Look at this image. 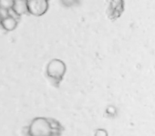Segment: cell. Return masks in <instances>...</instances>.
<instances>
[{
	"instance_id": "8",
	"label": "cell",
	"mask_w": 155,
	"mask_h": 136,
	"mask_svg": "<svg viewBox=\"0 0 155 136\" xmlns=\"http://www.w3.org/2000/svg\"><path fill=\"white\" fill-rule=\"evenodd\" d=\"M61 3L64 5V6H67V7H71L73 6L74 4L77 3L78 0H60Z\"/></svg>"
},
{
	"instance_id": "9",
	"label": "cell",
	"mask_w": 155,
	"mask_h": 136,
	"mask_svg": "<svg viewBox=\"0 0 155 136\" xmlns=\"http://www.w3.org/2000/svg\"><path fill=\"white\" fill-rule=\"evenodd\" d=\"M8 16H9V10L4 9V8H0V17H1V19L7 18Z\"/></svg>"
},
{
	"instance_id": "2",
	"label": "cell",
	"mask_w": 155,
	"mask_h": 136,
	"mask_svg": "<svg viewBox=\"0 0 155 136\" xmlns=\"http://www.w3.org/2000/svg\"><path fill=\"white\" fill-rule=\"evenodd\" d=\"M66 72L65 63L58 58L52 59L48 62L47 66V74L48 76L55 81H59L62 79Z\"/></svg>"
},
{
	"instance_id": "4",
	"label": "cell",
	"mask_w": 155,
	"mask_h": 136,
	"mask_svg": "<svg viewBox=\"0 0 155 136\" xmlns=\"http://www.w3.org/2000/svg\"><path fill=\"white\" fill-rule=\"evenodd\" d=\"M12 11L18 17L24 16L28 13V0H15Z\"/></svg>"
},
{
	"instance_id": "5",
	"label": "cell",
	"mask_w": 155,
	"mask_h": 136,
	"mask_svg": "<svg viewBox=\"0 0 155 136\" xmlns=\"http://www.w3.org/2000/svg\"><path fill=\"white\" fill-rule=\"evenodd\" d=\"M0 25H1V27H2V28L4 30H6L8 32H11V31H13V30H15L17 28V27H18V20L14 17L9 15L8 17L1 19Z\"/></svg>"
},
{
	"instance_id": "1",
	"label": "cell",
	"mask_w": 155,
	"mask_h": 136,
	"mask_svg": "<svg viewBox=\"0 0 155 136\" xmlns=\"http://www.w3.org/2000/svg\"><path fill=\"white\" fill-rule=\"evenodd\" d=\"M51 133V124L45 118L34 119L28 127V134L30 136H50Z\"/></svg>"
},
{
	"instance_id": "7",
	"label": "cell",
	"mask_w": 155,
	"mask_h": 136,
	"mask_svg": "<svg viewBox=\"0 0 155 136\" xmlns=\"http://www.w3.org/2000/svg\"><path fill=\"white\" fill-rule=\"evenodd\" d=\"M15 0H0V8L11 10Z\"/></svg>"
},
{
	"instance_id": "3",
	"label": "cell",
	"mask_w": 155,
	"mask_h": 136,
	"mask_svg": "<svg viewBox=\"0 0 155 136\" xmlns=\"http://www.w3.org/2000/svg\"><path fill=\"white\" fill-rule=\"evenodd\" d=\"M28 14L40 17L47 13L49 5L48 0H28Z\"/></svg>"
},
{
	"instance_id": "6",
	"label": "cell",
	"mask_w": 155,
	"mask_h": 136,
	"mask_svg": "<svg viewBox=\"0 0 155 136\" xmlns=\"http://www.w3.org/2000/svg\"><path fill=\"white\" fill-rule=\"evenodd\" d=\"M123 0H110V7L113 13H120L123 10Z\"/></svg>"
},
{
	"instance_id": "10",
	"label": "cell",
	"mask_w": 155,
	"mask_h": 136,
	"mask_svg": "<svg viewBox=\"0 0 155 136\" xmlns=\"http://www.w3.org/2000/svg\"><path fill=\"white\" fill-rule=\"evenodd\" d=\"M0 22H1V17H0Z\"/></svg>"
}]
</instances>
